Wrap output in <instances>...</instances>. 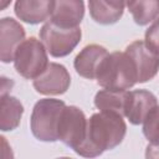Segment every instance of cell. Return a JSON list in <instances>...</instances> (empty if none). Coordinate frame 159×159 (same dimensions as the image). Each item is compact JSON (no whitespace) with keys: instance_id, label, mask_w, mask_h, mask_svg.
Returning a JSON list of instances; mask_svg holds the SVG:
<instances>
[{"instance_id":"1","label":"cell","mask_w":159,"mask_h":159,"mask_svg":"<svg viewBox=\"0 0 159 159\" xmlns=\"http://www.w3.org/2000/svg\"><path fill=\"white\" fill-rule=\"evenodd\" d=\"M125 133L127 124L122 116L111 112L93 113L87 122L86 140L75 153L83 158H97L118 147Z\"/></svg>"},{"instance_id":"2","label":"cell","mask_w":159,"mask_h":159,"mask_svg":"<svg viewBox=\"0 0 159 159\" xmlns=\"http://www.w3.org/2000/svg\"><path fill=\"white\" fill-rule=\"evenodd\" d=\"M97 83L104 89L128 91L137 82V70L125 52H112L102 63L97 75Z\"/></svg>"},{"instance_id":"3","label":"cell","mask_w":159,"mask_h":159,"mask_svg":"<svg viewBox=\"0 0 159 159\" xmlns=\"http://www.w3.org/2000/svg\"><path fill=\"white\" fill-rule=\"evenodd\" d=\"M65 107V102L56 98H42L35 103L30 117V129L36 139L58 140V125Z\"/></svg>"},{"instance_id":"4","label":"cell","mask_w":159,"mask_h":159,"mask_svg":"<svg viewBox=\"0 0 159 159\" xmlns=\"http://www.w3.org/2000/svg\"><path fill=\"white\" fill-rule=\"evenodd\" d=\"M47 50L36 37L26 39L16 50L14 67L16 72L26 80L37 78L48 66Z\"/></svg>"},{"instance_id":"5","label":"cell","mask_w":159,"mask_h":159,"mask_svg":"<svg viewBox=\"0 0 159 159\" xmlns=\"http://www.w3.org/2000/svg\"><path fill=\"white\" fill-rule=\"evenodd\" d=\"M40 40L52 57H65L70 55L80 43L82 31L80 27L63 29L50 20L40 29Z\"/></svg>"},{"instance_id":"6","label":"cell","mask_w":159,"mask_h":159,"mask_svg":"<svg viewBox=\"0 0 159 159\" xmlns=\"http://www.w3.org/2000/svg\"><path fill=\"white\" fill-rule=\"evenodd\" d=\"M87 122L84 113L76 106H66L58 125V140L76 152L86 140Z\"/></svg>"},{"instance_id":"7","label":"cell","mask_w":159,"mask_h":159,"mask_svg":"<svg viewBox=\"0 0 159 159\" xmlns=\"http://www.w3.org/2000/svg\"><path fill=\"white\" fill-rule=\"evenodd\" d=\"M70 72L63 65L57 62H50L47 68L32 82L36 92L45 96L63 94L70 88Z\"/></svg>"},{"instance_id":"8","label":"cell","mask_w":159,"mask_h":159,"mask_svg":"<svg viewBox=\"0 0 159 159\" xmlns=\"http://www.w3.org/2000/svg\"><path fill=\"white\" fill-rule=\"evenodd\" d=\"M133 61L137 70V82L144 83L155 77L159 71V56L152 52L144 41L135 40L124 51Z\"/></svg>"},{"instance_id":"9","label":"cell","mask_w":159,"mask_h":159,"mask_svg":"<svg viewBox=\"0 0 159 159\" xmlns=\"http://www.w3.org/2000/svg\"><path fill=\"white\" fill-rule=\"evenodd\" d=\"M25 41V29L12 17L0 20V60L4 63L14 61L16 50Z\"/></svg>"},{"instance_id":"10","label":"cell","mask_w":159,"mask_h":159,"mask_svg":"<svg viewBox=\"0 0 159 159\" xmlns=\"http://www.w3.org/2000/svg\"><path fill=\"white\" fill-rule=\"evenodd\" d=\"M108 55L109 52L107 51V48L101 45H87L75 57L73 67L81 77H84L87 80H96L99 68Z\"/></svg>"},{"instance_id":"11","label":"cell","mask_w":159,"mask_h":159,"mask_svg":"<svg viewBox=\"0 0 159 159\" xmlns=\"http://www.w3.org/2000/svg\"><path fill=\"white\" fill-rule=\"evenodd\" d=\"M158 106V99L154 93L148 89L129 91L124 117L134 125L142 124L148 114Z\"/></svg>"},{"instance_id":"12","label":"cell","mask_w":159,"mask_h":159,"mask_svg":"<svg viewBox=\"0 0 159 159\" xmlns=\"http://www.w3.org/2000/svg\"><path fill=\"white\" fill-rule=\"evenodd\" d=\"M84 16V2L82 0H58L53 1L50 21L63 29L80 27Z\"/></svg>"},{"instance_id":"13","label":"cell","mask_w":159,"mask_h":159,"mask_svg":"<svg viewBox=\"0 0 159 159\" xmlns=\"http://www.w3.org/2000/svg\"><path fill=\"white\" fill-rule=\"evenodd\" d=\"M53 1L51 0H17L14 5L15 15L24 22L36 25L51 17Z\"/></svg>"},{"instance_id":"14","label":"cell","mask_w":159,"mask_h":159,"mask_svg":"<svg viewBox=\"0 0 159 159\" xmlns=\"http://www.w3.org/2000/svg\"><path fill=\"white\" fill-rule=\"evenodd\" d=\"M91 17L101 25L116 24L124 12V1H103V0H89L88 1Z\"/></svg>"},{"instance_id":"15","label":"cell","mask_w":159,"mask_h":159,"mask_svg":"<svg viewBox=\"0 0 159 159\" xmlns=\"http://www.w3.org/2000/svg\"><path fill=\"white\" fill-rule=\"evenodd\" d=\"M129 91L99 89L94 96V106L99 112L117 113L124 117Z\"/></svg>"},{"instance_id":"16","label":"cell","mask_w":159,"mask_h":159,"mask_svg":"<svg viewBox=\"0 0 159 159\" xmlns=\"http://www.w3.org/2000/svg\"><path fill=\"white\" fill-rule=\"evenodd\" d=\"M24 113L22 103L14 96H1L0 103V129L10 132L19 127Z\"/></svg>"},{"instance_id":"17","label":"cell","mask_w":159,"mask_h":159,"mask_svg":"<svg viewBox=\"0 0 159 159\" xmlns=\"http://www.w3.org/2000/svg\"><path fill=\"white\" fill-rule=\"evenodd\" d=\"M133 20L139 26H145L159 17V0H139L125 2Z\"/></svg>"},{"instance_id":"18","label":"cell","mask_w":159,"mask_h":159,"mask_svg":"<svg viewBox=\"0 0 159 159\" xmlns=\"http://www.w3.org/2000/svg\"><path fill=\"white\" fill-rule=\"evenodd\" d=\"M143 134L150 144L159 145V106H157L143 122Z\"/></svg>"},{"instance_id":"19","label":"cell","mask_w":159,"mask_h":159,"mask_svg":"<svg viewBox=\"0 0 159 159\" xmlns=\"http://www.w3.org/2000/svg\"><path fill=\"white\" fill-rule=\"evenodd\" d=\"M144 42L147 47L159 56V17H157L144 34Z\"/></svg>"},{"instance_id":"20","label":"cell","mask_w":159,"mask_h":159,"mask_svg":"<svg viewBox=\"0 0 159 159\" xmlns=\"http://www.w3.org/2000/svg\"><path fill=\"white\" fill-rule=\"evenodd\" d=\"M145 159H159V145L149 143L145 148Z\"/></svg>"},{"instance_id":"21","label":"cell","mask_w":159,"mask_h":159,"mask_svg":"<svg viewBox=\"0 0 159 159\" xmlns=\"http://www.w3.org/2000/svg\"><path fill=\"white\" fill-rule=\"evenodd\" d=\"M1 140H2V145H4V159H14V154L11 153V148L7 145V142H6V138L5 137H1Z\"/></svg>"},{"instance_id":"22","label":"cell","mask_w":159,"mask_h":159,"mask_svg":"<svg viewBox=\"0 0 159 159\" xmlns=\"http://www.w3.org/2000/svg\"><path fill=\"white\" fill-rule=\"evenodd\" d=\"M14 82L11 80H7L5 77H2L1 80V96H6V91L7 89H11Z\"/></svg>"},{"instance_id":"23","label":"cell","mask_w":159,"mask_h":159,"mask_svg":"<svg viewBox=\"0 0 159 159\" xmlns=\"http://www.w3.org/2000/svg\"><path fill=\"white\" fill-rule=\"evenodd\" d=\"M57 159H72V158H70V157H60Z\"/></svg>"}]
</instances>
